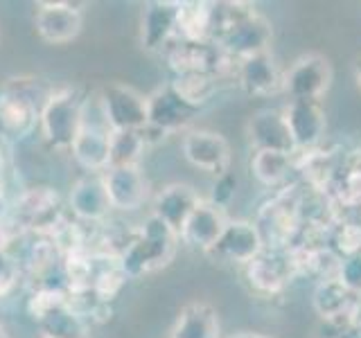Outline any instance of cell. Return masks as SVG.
I'll list each match as a JSON object with an SVG mask.
<instances>
[{
  "instance_id": "9c48e42d",
  "label": "cell",
  "mask_w": 361,
  "mask_h": 338,
  "mask_svg": "<svg viewBox=\"0 0 361 338\" xmlns=\"http://www.w3.org/2000/svg\"><path fill=\"white\" fill-rule=\"evenodd\" d=\"M244 275L253 291L262 296L280 293L298 275L291 248H264L253 262L244 266Z\"/></svg>"
},
{
  "instance_id": "484cf974",
  "label": "cell",
  "mask_w": 361,
  "mask_h": 338,
  "mask_svg": "<svg viewBox=\"0 0 361 338\" xmlns=\"http://www.w3.org/2000/svg\"><path fill=\"white\" fill-rule=\"evenodd\" d=\"M293 156L282 151H255L251 158V172L262 185L276 187L293 172Z\"/></svg>"
},
{
  "instance_id": "4316f807",
  "label": "cell",
  "mask_w": 361,
  "mask_h": 338,
  "mask_svg": "<svg viewBox=\"0 0 361 338\" xmlns=\"http://www.w3.org/2000/svg\"><path fill=\"white\" fill-rule=\"evenodd\" d=\"M56 208H59L56 194H52L48 187H41V189H32L23 196L18 214L30 228H43V225H50Z\"/></svg>"
},
{
  "instance_id": "603a6c76",
  "label": "cell",
  "mask_w": 361,
  "mask_h": 338,
  "mask_svg": "<svg viewBox=\"0 0 361 338\" xmlns=\"http://www.w3.org/2000/svg\"><path fill=\"white\" fill-rule=\"evenodd\" d=\"M255 225L262 234L264 248H289V239L298 225V203H289L287 194L278 196L259 212Z\"/></svg>"
},
{
  "instance_id": "836d02e7",
  "label": "cell",
  "mask_w": 361,
  "mask_h": 338,
  "mask_svg": "<svg viewBox=\"0 0 361 338\" xmlns=\"http://www.w3.org/2000/svg\"><path fill=\"white\" fill-rule=\"evenodd\" d=\"M336 338H361V325L355 320V323H350L345 327H341L338 330V336Z\"/></svg>"
},
{
  "instance_id": "8992f818",
  "label": "cell",
  "mask_w": 361,
  "mask_h": 338,
  "mask_svg": "<svg viewBox=\"0 0 361 338\" xmlns=\"http://www.w3.org/2000/svg\"><path fill=\"white\" fill-rule=\"evenodd\" d=\"M93 115H88L86 101H84V118H82V129L73 144V156L75 161L82 165L88 174H104L111 167V138L113 131L104 120V113L99 108L97 97Z\"/></svg>"
},
{
  "instance_id": "30bf717a",
  "label": "cell",
  "mask_w": 361,
  "mask_h": 338,
  "mask_svg": "<svg viewBox=\"0 0 361 338\" xmlns=\"http://www.w3.org/2000/svg\"><path fill=\"white\" fill-rule=\"evenodd\" d=\"M41 106L34 99V86L27 79H14L0 93V131L11 138L27 135L39 122Z\"/></svg>"
},
{
  "instance_id": "8fae6325",
  "label": "cell",
  "mask_w": 361,
  "mask_h": 338,
  "mask_svg": "<svg viewBox=\"0 0 361 338\" xmlns=\"http://www.w3.org/2000/svg\"><path fill=\"white\" fill-rule=\"evenodd\" d=\"M86 3H71V0H54V3H39L34 14L37 34L52 45L71 43L79 37L84 25L82 9Z\"/></svg>"
},
{
  "instance_id": "e0dca14e",
  "label": "cell",
  "mask_w": 361,
  "mask_h": 338,
  "mask_svg": "<svg viewBox=\"0 0 361 338\" xmlns=\"http://www.w3.org/2000/svg\"><path fill=\"white\" fill-rule=\"evenodd\" d=\"M359 298L357 293L350 291L338 277L321 280L314 289V309L325 323L336 325L338 330L350 323H355V315L359 311Z\"/></svg>"
},
{
  "instance_id": "ffe728a7",
  "label": "cell",
  "mask_w": 361,
  "mask_h": 338,
  "mask_svg": "<svg viewBox=\"0 0 361 338\" xmlns=\"http://www.w3.org/2000/svg\"><path fill=\"white\" fill-rule=\"evenodd\" d=\"M248 142L255 151H282V154H296V146L289 135L285 115L280 108H262L255 111L246 124Z\"/></svg>"
},
{
  "instance_id": "277c9868",
  "label": "cell",
  "mask_w": 361,
  "mask_h": 338,
  "mask_svg": "<svg viewBox=\"0 0 361 338\" xmlns=\"http://www.w3.org/2000/svg\"><path fill=\"white\" fill-rule=\"evenodd\" d=\"M271 41H274L271 23L255 7L244 5V9L221 32L217 45L237 63L248 56L269 52Z\"/></svg>"
},
{
  "instance_id": "8d00e7d4",
  "label": "cell",
  "mask_w": 361,
  "mask_h": 338,
  "mask_svg": "<svg viewBox=\"0 0 361 338\" xmlns=\"http://www.w3.org/2000/svg\"><path fill=\"white\" fill-rule=\"evenodd\" d=\"M0 338H11V336L7 334V330H5V327H3V325H0Z\"/></svg>"
},
{
  "instance_id": "e575fe53",
  "label": "cell",
  "mask_w": 361,
  "mask_h": 338,
  "mask_svg": "<svg viewBox=\"0 0 361 338\" xmlns=\"http://www.w3.org/2000/svg\"><path fill=\"white\" fill-rule=\"evenodd\" d=\"M228 338H276V336L259 334V332H237V334H231Z\"/></svg>"
},
{
  "instance_id": "7c38bea8",
  "label": "cell",
  "mask_w": 361,
  "mask_h": 338,
  "mask_svg": "<svg viewBox=\"0 0 361 338\" xmlns=\"http://www.w3.org/2000/svg\"><path fill=\"white\" fill-rule=\"evenodd\" d=\"M285 115L289 135L296 146V154H310L316 151L325 135V111L321 101L316 99H289L285 106L280 108Z\"/></svg>"
},
{
  "instance_id": "2e32d148",
  "label": "cell",
  "mask_w": 361,
  "mask_h": 338,
  "mask_svg": "<svg viewBox=\"0 0 361 338\" xmlns=\"http://www.w3.org/2000/svg\"><path fill=\"white\" fill-rule=\"evenodd\" d=\"M180 3H147L140 18V43L147 52H165L169 43L178 39Z\"/></svg>"
},
{
  "instance_id": "9a60e30c",
  "label": "cell",
  "mask_w": 361,
  "mask_h": 338,
  "mask_svg": "<svg viewBox=\"0 0 361 338\" xmlns=\"http://www.w3.org/2000/svg\"><path fill=\"white\" fill-rule=\"evenodd\" d=\"M180 149H183L185 161L192 167L210 172L214 176L226 174L231 167V144L224 135L214 131H188L183 135V142H180Z\"/></svg>"
},
{
  "instance_id": "1f68e13d",
  "label": "cell",
  "mask_w": 361,
  "mask_h": 338,
  "mask_svg": "<svg viewBox=\"0 0 361 338\" xmlns=\"http://www.w3.org/2000/svg\"><path fill=\"white\" fill-rule=\"evenodd\" d=\"M235 189H237V180L226 172V174H221V176H217V183L212 185V194H210V203H214L217 208H221V210H226V206L233 201V196H235Z\"/></svg>"
},
{
  "instance_id": "6da1fadb",
  "label": "cell",
  "mask_w": 361,
  "mask_h": 338,
  "mask_svg": "<svg viewBox=\"0 0 361 338\" xmlns=\"http://www.w3.org/2000/svg\"><path fill=\"white\" fill-rule=\"evenodd\" d=\"M178 242V234L152 214L118 257L122 273L127 277H140L167 266L176 253Z\"/></svg>"
},
{
  "instance_id": "4dcf8cb0",
  "label": "cell",
  "mask_w": 361,
  "mask_h": 338,
  "mask_svg": "<svg viewBox=\"0 0 361 338\" xmlns=\"http://www.w3.org/2000/svg\"><path fill=\"white\" fill-rule=\"evenodd\" d=\"M336 277L341 280L353 293L361 296V253L350 255V257H341Z\"/></svg>"
},
{
  "instance_id": "f546056e",
  "label": "cell",
  "mask_w": 361,
  "mask_h": 338,
  "mask_svg": "<svg viewBox=\"0 0 361 338\" xmlns=\"http://www.w3.org/2000/svg\"><path fill=\"white\" fill-rule=\"evenodd\" d=\"M336 251L343 257L361 253V223H343L336 230Z\"/></svg>"
},
{
  "instance_id": "7402d4cb",
  "label": "cell",
  "mask_w": 361,
  "mask_h": 338,
  "mask_svg": "<svg viewBox=\"0 0 361 338\" xmlns=\"http://www.w3.org/2000/svg\"><path fill=\"white\" fill-rule=\"evenodd\" d=\"M226 223H228L226 210L217 208L210 201L201 199V203L195 208V212L190 214L188 223L183 225V230H180L178 239L188 246H192V248H199V251L208 253L214 246V242L221 237Z\"/></svg>"
},
{
  "instance_id": "3957f363",
  "label": "cell",
  "mask_w": 361,
  "mask_h": 338,
  "mask_svg": "<svg viewBox=\"0 0 361 338\" xmlns=\"http://www.w3.org/2000/svg\"><path fill=\"white\" fill-rule=\"evenodd\" d=\"M199 113L201 106L185 99L172 82L163 84L152 95H147V127L140 131L145 144L152 142V135H156V140H163L180 129H188L195 118H199Z\"/></svg>"
},
{
  "instance_id": "ba28073f",
  "label": "cell",
  "mask_w": 361,
  "mask_h": 338,
  "mask_svg": "<svg viewBox=\"0 0 361 338\" xmlns=\"http://www.w3.org/2000/svg\"><path fill=\"white\" fill-rule=\"evenodd\" d=\"M334 79L332 63L321 52H307L298 56L287 70L285 82H282V93L289 99H316L330 90Z\"/></svg>"
},
{
  "instance_id": "83f0119b",
  "label": "cell",
  "mask_w": 361,
  "mask_h": 338,
  "mask_svg": "<svg viewBox=\"0 0 361 338\" xmlns=\"http://www.w3.org/2000/svg\"><path fill=\"white\" fill-rule=\"evenodd\" d=\"M217 79L219 77L208 73H185V75H176L172 84L192 104L203 106L214 95V90H217Z\"/></svg>"
},
{
  "instance_id": "5b68a950",
  "label": "cell",
  "mask_w": 361,
  "mask_h": 338,
  "mask_svg": "<svg viewBox=\"0 0 361 338\" xmlns=\"http://www.w3.org/2000/svg\"><path fill=\"white\" fill-rule=\"evenodd\" d=\"M30 309L41 327L43 338H86L88 334L86 320L68 304L63 293L54 289L39 291L32 298Z\"/></svg>"
},
{
  "instance_id": "7a4b0ae2",
  "label": "cell",
  "mask_w": 361,
  "mask_h": 338,
  "mask_svg": "<svg viewBox=\"0 0 361 338\" xmlns=\"http://www.w3.org/2000/svg\"><path fill=\"white\" fill-rule=\"evenodd\" d=\"M84 101L82 95L75 88L66 86L59 90H52L48 99L41 106V133L45 142L56 151H71L73 144L82 129L84 118Z\"/></svg>"
},
{
  "instance_id": "d590c367",
  "label": "cell",
  "mask_w": 361,
  "mask_h": 338,
  "mask_svg": "<svg viewBox=\"0 0 361 338\" xmlns=\"http://www.w3.org/2000/svg\"><path fill=\"white\" fill-rule=\"evenodd\" d=\"M355 82H357V88H359V93H361V56L355 63Z\"/></svg>"
},
{
  "instance_id": "4fadbf2b",
  "label": "cell",
  "mask_w": 361,
  "mask_h": 338,
  "mask_svg": "<svg viewBox=\"0 0 361 338\" xmlns=\"http://www.w3.org/2000/svg\"><path fill=\"white\" fill-rule=\"evenodd\" d=\"M165 56L176 75L208 73V75L219 77V70L226 65V61H231V56L226 54L217 43L185 41V39H176L174 43H169Z\"/></svg>"
},
{
  "instance_id": "d6986e66",
  "label": "cell",
  "mask_w": 361,
  "mask_h": 338,
  "mask_svg": "<svg viewBox=\"0 0 361 338\" xmlns=\"http://www.w3.org/2000/svg\"><path fill=\"white\" fill-rule=\"evenodd\" d=\"M104 187L111 201V208L116 210H138L149 196V183L138 165H122V167H109L104 174Z\"/></svg>"
},
{
  "instance_id": "f1b7e54d",
  "label": "cell",
  "mask_w": 361,
  "mask_h": 338,
  "mask_svg": "<svg viewBox=\"0 0 361 338\" xmlns=\"http://www.w3.org/2000/svg\"><path fill=\"white\" fill-rule=\"evenodd\" d=\"M145 140L140 131H118L111 138V167L138 165L145 151Z\"/></svg>"
},
{
  "instance_id": "5bb4252c",
  "label": "cell",
  "mask_w": 361,
  "mask_h": 338,
  "mask_svg": "<svg viewBox=\"0 0 361 338\" xmlns=\"http://www.w3.org/2000/svg\"><path fill=\"white\" fill-rule=\"evenodd\" d=\"M264 251V242L262 234H259L257 225L253 221H244V219H228L221 237L206 255L221 259V262H231V264H242L246 266L248 262Z\"/></svg>"
},
{
  "instance_id": "d6a6232c",
  "label": "cell",
  "mask_w": 361,
  "mask_h": 338,
  "mask_svg": "<svg viewBox=\"0 0 361 338\" xmlns=\"http://www.w3.org/2000/svg\"><path fill=\"white\" fill-rule=\"evenodd\" d=\"M18 280V264L16 259L9 253L0 251V298L7 296V293L14 289Z\"/></svg>"
},
{
  "instance_id": "52a82bcc",
  "label": "cell",
  "mask_w": 361,
  "mask_h": 338,
  "mask_svg": "<svg viewBox=\"0 0 361 338\" xmlns=\"http://www.w3.org/2000/svg\"><path fill=\"white\" fill-rule=\"evenodd\" d=\"M99 108L113 133L142 131L147 127V97L124 84H106L97 90Z\"/></svg>"
},
{
  "instance_id": "d4e9b609",
  "label": "cell",
  "mask_w": 361,
  "mask_h": 338,
  "mask_svg": "<svg viewBox=\"0 0 361 338\" xmlns=\"http://www.w3.org/2000/svg\"><path fill=\"white\" fill-rule=\"evenodd\" d=\"M169 338H221L219 313L210 302L192 300L178 311Z\"/></svg>"
},
{
  "instance_id": "ac0fdd59",
  "label": "cell",
  "mask_w": 361,
  "mask_h": 338,
  "mask_svg": "<svg viewBox=\"0 0 361 338\" xmlns=\"http://www.w3.org/2000/svg\"><path fill=\"white\" fill-rule=\"evenodd\" d=\"M237 84L251 97H269L282 93V82H285V70L269 52L255 54L235 63Z\"/></svg>"
},
{
  "instance_id": "44dd1931",
  "label": "cell",
  "mask_w": 361,
  "mask_h": 338,
  "mask_svg": "<svg viewBox=\"0 0 361 338\" xmlns=\"http://www.w3.org/2000/svg\"><path fill=\"white\" fill-rule=\"evenodd\" d=\"M199 203H201V196L197 194L195 187H190L185 183H172V185H165L154 196L152 214L156 219H161L169 230L180 234L183 225L190 219V214L195 212Z\"/></svg>"
},
{
  "instance_id": "cb8c5ba5",
  "label": "cell",
  "mask_w": 361,
  "mask_h": 338,
  "mask_svg": "<svg viewBox=\"0 0 361 338\" xmlns=\"http://www.w3.org/2000/svg\"><path fill=\"white\" fill-rule=\"evenodd\" d=\"M71 210L84 221H102L111 210V201L102 174H86L71 189Z\"/></svg>"
}]
</instances>
